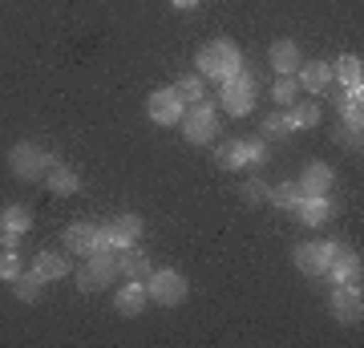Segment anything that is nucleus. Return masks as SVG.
<instances>
[{
    "mask_svg": "<svg viewBox=\"0 0 364 348\" xmlns=\"http://www.w3.org/2000/svg\"><path fill=\"white\" fill-rule=\"evenodd\" d=\"M336 142H340V146H348V150H360V130L340 126V130H336Z\"/></svg>",
    "mask_w": 364,
    "mask_h": 348,
    "instance_id": "473e14b6",
    "label": "nucleus"
},
{
    "mask_svg": "<svg viewBox=\"0 0 364 348\" xmlns=\"http://www.w3.org/2000/svg\"><path fill=\"white\" fill-rule=\"evenodd\" d=\"M13 288H16V300H21V304H37L45 280H41L37 271H21V275L13 280Z\"/></svg>",
    "mask_w": 364,
    "mask_h": 348,
    "instance_id": "b1692460",
    "label": "nucleus"
},
{
    "mask_svg": "<svg viewBox=\"0 0 364 348\" xmlns=\"http://www.w3.org/2000/svg\"><path fill=\"white\" fill-rule=\"evenodd\" d=\"M299 199H304V191H299V182H279V186H272V191H267V203L287 206V211H291V206H296Z\"/></svg>",
    "mask_w": 364,
    "mask_h": 348,
    "instance_id": "c85d7f7f",
    "label": "nucleus"
},
{
    "mask_svg": "<svg viewBox=\"0 0 364 348\" xmlns=\"http://www.w3.org/2000/svg\"><path fill=\"white\" fill-rule=\"evenodd\" d=\"M182 110H186V105L174 97V90H154L150 97H146V114H150L154 126H178Z\"/></svg>",
    "mask_w": 364,
    "mask_h": 348,
    "instance_id": "0eeeda50",
    "label": "nucleus"
},
{
    "mask_svg": "<svg viewBox=\"0 0 364 348\" xmlns=\"http://www.w3.org/2000/svg\"><path fill=\"white\" fill-rule=\"evenodd\" d=\"M146 292H150V300L162 304V308H178L182 300H186V292H191V284H186L182 271L162 268V271H150V275H146Z\"/></svg>",
    "mask_w": 364,
    "mask_h": 348,
    "instance_id": "7ed1b4c3",
    "label": "nucleus"
},
{
    "mask_svg": "<svg viewBox=\"0 0 364 348\" xmlns=\"http://www.w3.org/2000/svg\"><path fill=\"white\" fill-rule=\"evenodd\" d=\"M0 243H4V251H16V243H21V235H13V231H0Z\"/></svg>",
    "mask_w": 364,
    "mask_h": 348,
    "instance_id": "72a5a7b5",
    "label": "nucleus"
},
{
    "mask_svg": "<svg viewBox=\"0 0 364 348\" xmlns=\"http://www.w3.org/2000/svg\"><path fill=\"white\" fill-rule=\"evenodd\" d=\"M247 142V167H259V162H267V146L259 142V138H243Z\"/></svg>",
    "mask_w": 364,
    "mask_h": 348,
    "instance_id": "2f4dec72",
    "label": "nucleus"
},
{
    "mask_svg": "<svg viewBox=\"0 0 364 348\" xmlns=\"http://www.w3.org/2000/svg\"><path fill=\"white\" fill-rule=\"evenodd\" d=\"M263 134H267V138H287V134H296V122H291L287 110L267 114V117H263Z\"/></svg>",
    "mask_w": 364,
    "mask_h": 348,
    "instance_id": "cd10ccee",
    "label": "nucleus"
},
{
    "mask_svg": "<svg viewBox=\"0 0 364 348\" xmlns=\"http://www.w3.org/2000/svg\"><path fill=\"white\" fill-rule=\"evenodd\" d=\"M332 78H336L344 90H364V65H360V57L344 53V57L332 65Z\"/></svg>",
    "mask_w": 364,
    "mask_h": 348,
    "instance_id": "dca6fc26",
    "label": "nucleus"
},
{
    "mask_svg": "<svg viewBox=\"0 0 364 348\" xmlns=\"http://www.w3.org/2000/svg\"><path fill=\"white\" fill-rule=\"evenodd\" d=\"M328 308L340 324H360L364 320V300H360V284H336Z\"/></svg>",
    "mask_w": 364,
    "mask_h": 348,
    "instance_id": "423d86ee",
    "label": "nucleus"
},
{
    "mask_svg": "<svg viewBox=\"0 0 364 348\" xmlns=\"http://www.w3.org/2000/svg\"><path fill=\"white\" fill-rule=\"evenodd\" d=\"M287 114H291L296 130H312V126H320V105H316V102H299V97H296Z\"/></svg>",
    "mask_w": 364,
    "mask_h": 348,
    "instance_id": "393cba45",
    "label": "nucleus"
},
{
    "mask_svg": "<svg viewBox=\"0 0 364 348\" xmlns=\"http://www.w3.org/2000/svg\"><path fill=\"white\" fill-rule=\"evenodd\" d=\"M105 231H109L114 251H126V247L138 243V235H142V219H138V215H117L114 223H105Z\"/></svg>",
    "mask_w": 364,
    "mask_h": 348,
    "instance_id": "1a4fd4ad",
    "label": "nucleus"
},
{
    "mask_svg": "<svg viewBox=\"0 0 364 348\" xmlns=\"http://www.w3.org/2000/svg\"><path fill=\"white\" fill-rule=\"evenodd\" d=\"M117 275H122V271H117V251H93L90 263H85L81 275H77V288L81 292H97V288H109Z\"/></svg>",
    "mask_w": 364,
    "mask_h": 348,
    "instance_id": "39448f33",
    "label": "nucleus"
},
{
    "mask_svg": "<svg viewBox=\"0 0 364 348\" xmlns=\"http://www.w3.org/2000/svg\"><path fill=\"white\" fill-rule=\"evenodd\" d=\"M21 271H25V263L16 251H0V280H16Z\"/></svg>",
    "mask_w": 364,
    "mask_h": 348,
    "instance_id": "7c9ffc66",
    "label": "nucleus"
},
{
    "mask_svg": "<svg viewBox=\"0 0 364 348\" xmlns=\"http://www.w3.org/2000/svg\"><path fill=\"white\" fill-rule=\"evenodd\" d=\"M267 61H272V69L275 73H296L299 65V45L296 41H275L272 45V53H267Z\"/></svg>",
    "mask_w": 364,
    "mask_h": 348,
    "instance_id": "a211bd4d",
    "label": "nucleus"
},
{
    "mask_svg": "<svg viewBox=\"0 0 364 348\" xmlns=\"http://www.w3.org/2000/svg\"><path fill=\"white\" fill-rule=\"evenodd\" d=\"M332 284H360V255L356 251H344L340 259H332L324 271Z\"/></svg>",
    "mask_w": 364,
    "mask_h": 348,
    "instance_id": "ddd939ff",
    "label": "nucleus"
},
{
    "mask_svg": "<svg viewBox=\"0 0 364 348\" xmlns=\"http://www.w3.org/2000/svg\"><path fill=\"white\" fill-rule=\"evenodd\" d=\"M33 271H37L45 284H53V280H65L69 275V259L57 255V251H41V255L33 259Z\"/></svg>",
    "mask_w": 364,
    "mask_h": 348,
    "instance_id": "aec40b11",
    "label": "nucleus"
},
{
    "mask_svg": "<svg viewBox=\"0 0 364 348\" xmlns=\"http://www.w3.org/2000/svg\"><path fill=\"white\" fill-rule=\"evenodd\" d=\"M272 97L279 105H291L299 97V78L296 73H279V78H275V85H272Z\"/></svg>",
    "mask_w": 364,
    "mask_h": 348,
    "instance_id": "bb28decb",
    "label": "nucleus"
},
{
    "mask_svg": "<svg viewBox=\"0 0 364 348\" xmlns=\"http://www.w3.org/2000/svg\"><path fill=\"white\" fill-rule=\"evenodd\" d=\"M223 110L231 117H247L255 110V90H243V85H223Z\"/></svg>",
    "mask_w": 364,
    "mask_h": 348,
    "instance_id": "f3484780",
    "label": "nucleus"
},
{
    "mask_svg": "<svg viewBox=\"0 0 364 348\" xmlns=\"http://www.w3.org/2000/svg\"><path fill=\"white\" fill-rule=\"evenodd\" d=\"M267 191H272V186H267V182L263 179H247L243 182V186H239V194H243V203H267Z\"/></svg>",
    "mask_w": 364,
    "mask_h": 348,
    "instance_id": "c756f323",
    "label": "nucleus"
},
{
    "mask_svg": "<svg viewBox=\"0 0 364 348\" xmlns=\"http://www.w3.org/2000/svg\"><path fill=\"white\" fill-rule=\"evenodd\" d=\"M0 231H4V227H0Z\"/></svg>",
    "mask_w": 364,
    "mask_h": 348,
    "instance_id": "c9c22d12",
    "label": "nucleus"
},
{
    "mask_svg": "<svg viewBox=\"0 0 364 348\" xmlns=\"http://www.w3.org/2000/svg\"><path fill=\"white\" fill-rule=\"evenodd\" d=\"M178 126L186 142H215L219 138V110H215V102L198 97V102H191V110H182Z\"/></svg>",
    "mask_w": 364,
    "mask_h": 348,
    "instance_id": "f03ea898",
    "label": "nucleus"
},
{
    "mask_svg": "<svg viewBox=\"0 0 364 348\" xmlns=\"http://www.w3.org/2000/svg\"><path fill=\"white\" fill-rule=\"evenodd\" d=\"M117 271H122L126 280H146L154 268H150V255H146V251L126 247V251H117Z\"/></svg>",
    "mask_w": 364,
    "mask_h": 348,
    "instance_id": "2eb2a0df",
    "label": "nucleus"
},
{
    "mask_svg": "<svg viewBox=\"0 0 364 348\" xmlns=\"http://www.w3.org/2000/svg\"><path fill=\"white\" fill-rule=\"evenodd\" d=\"M174 9H198V0H170Z\"/></svg>",
    "mask_w": 364,
    "mask_h": 348,
    "instance_id": "f704fd0d",
    "label": "nucleus"
},
{
    "mask_svg": "<svg viewBox=\"0 0 364 348\" xmlns=\"http://www.w3.org/2000/svg\"><path fill=\"white\" fill-rule=\"evenodd\" d=\"M291 211H296V219L304 223V227H320V223L332 215V203H328L324 194H304Z\"/></svg>",
    "mask_w": 364,
    "mask_h": 348,
    "instance_id": "9d476101",
    "label": "nucleus"
},
{
    "mask_svg": "<svg viewBox=\"0 0 364 348\" xmlns=\"http://www.w3.org/2000/svg\"><path fill=\"white\" fill-rule=\"evenodd\" d=\"M291 259H296V268L304 271V275H324V271H328V259H324V251H320L316 239H312V243H299Z\"/></svg>",
    "mask_w": 364,
    "mask_h": 348,
    "instance_id": "6ab92c4d",
    "label": "nucleus"
},
{
    "mask_svg": "<svg viewBox=\"0 0 364 348\" xmlns=\"http://www.w3.org/2000/svg\"><path fill=\"white\" fill-rule=\"evenodd\" d=\"M215 162H219L223 170L247 167V142H243V138H235V142H223L219 150H215Z\"/></svg>",
    "mask_w": 364,
    "mask_h": 348,
    "instance_id": "4be33fe9",
    "label": "nucleus"
},
{
    "mask_svg": "<svg viewBox=\"0 0 364 348\" xmlns=\"http://www.w3.org/2000/svg\"><path fill=\"white\" fill-rule=\"evenodd\" d=\"M296 78H299V90H308V93H324L328 85H332V65H324V61L299 65Z\"/></svg>",
    "mask_w": 364,
    "mask_h": 348,
    "instance_id": "f8f14e48",
    "label": "nucleus"
},
{
    "mask_svg": "<svg viewBox=\"0 0 364 348\" xmlns=\"http://www.w3.org/2000/svg\"><path fill=\"white\" fill-rule=\"evenodd\" d=\"M9 167H13V174L21 182H37L41 174H49V167H57V158L45 154V150L33 146V142H16L13 150H9Z\"/></svg>",
    "mask_w": 364,
    "mask_h": 348,
    "instance_id": "20e7f679",
    "label": "nucleus"
},
{
    "mask_svg": "<svg viewBox=\"0 0 364 348\" xmlns=\"http://www.w3.org/2000/svg\"><path fill=\"white\" fill-rule=\"evenodd\" d=\"M198 69L207 73V78H231V73H239L243 69V53H239V45L235 41H210V45H203L198 49Z\"/></svg>",
    "mask_w": 364,
    "mask_h": 348,
    "instance_id": "f257e3e1",
    "label": "nucleus"
},
{
    "mask_svg": "<svg viewBox=\"0 0 364 348\" xmlns=\"http://www.w3.org/2000/svg\"><path fill=\"white\" fill-rule=\"evenodd\" d=\"M49 191H53V194H77V191H81L77 170H69L65 162H57V167H49Z\"/></svg>",
    "mask_w": 364,
    "mask_h": 348,
    "instance_id": "412c9836",
    "label": "nucleus"
},
{
    "mask_svg": "<svg viewBox=\"0 0 364 348\" xmlns=\"http://www.w3.org/2000/svg\"><path fill=\"white\" fill-rule=\"evenodd\" d=\"M65 247L73 251V255L90 259L93 251H97V227H93V223H73V227L65 231Z\"/></svg>",
    "mask_w": 364,
    "mask_h": 348,
    "instance_id": "9b49d317",
    "label": "nucleus"
},
{
    "mask_svg": "<svg viewBox=\"0 0 364 348\" xmlns=\"http://www.w3.org/2000/svg\"><path fill=\"white\" fill-rule=\"evenodd\" d=\"M150 304V292H146V280H126V284L114 292V308L122 316H138V312Z\"/></svg>",
    "mask_w": 364,
    "mask_h": 348,
    "instance_id": "6e6552de",
    "label": "nucleus"
},
{
    "mask_svg": "<svg viewBox=\"0 0 364 348\" xmlns=\"http://www.w3.org/2000/svg\"><path fill=\"white\" fill-rule=\"evenodd\" d=\"M299 191L304 194H328L332 191V167H324V162H308L304 174H299Z\"/></svg>",
    "mask_w": 364,
    "mask_h": 348,
    "instance_id": "4468645a",
    "label": "nucleus"
},
{
    "mask_svg": "<svg viewBox=\"0 0 364 348\" xmlns=\"http://www.w3.org/2000/svg\"><path fill=\"white\" fill-rule=\"evenodd\" d=\"M0 227H4V231H13V235H25L28 227H33V211L21 206V203L4 206V211H0Z\"/></svg>",
    "mask_w": 364,
    "mask_h": 348,
    "instance_id": "5701e85b",
    "label": "nucleus"
},
{
    "mask_svg": "<svg viewBox=\"0 0 364 348\" xmlns=\"http://www.w3.org/2000/svg\"><path fill=\"white\" fill-rule=\"evenodd\" d=\"M170 90H174V97H178L182 105H191V102H198V97H207V93H203V78H195V73L178 78Z\"/></svg>",
    "mask_w": 364,
    "mask_h": 348,
    "instance_id": "a878e982",
    "label": "nucleus"
}]
</instances>
